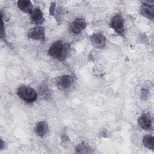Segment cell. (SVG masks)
<instances>
[{
  "instance_id": "4",
  "label": "cell",
  "mask_w": 154,
  "mask_h": 154,
  "mask_svg": "<svg viewBox=\"0 0 154 154\" xmlns=\"http://www.w3.org/2000/svg\"><path fill=\"white\" fill-rule=\"evenodd\" d=\"M74 80L72 76L69 75H61L57 78L56 84L57 86L63 90L69 88L73 84Z\"/></svg>"
},
{
  "instance_id": "15",
  "label": "cell",
  "mask_w": 154,
  "mask_h": 154,
  "mask_svg": "<svg viewBox=\"0 0 154 154\" xmlns=\"http://www.w3.org/2000/svg\"><path fill=\"white\" fill-rule=\"evenodd\" d=\"M142 2L143 4H145L149 5H151V6H153V3H154V2L153 1H143Z\"/></svg>"
},
{
  "instance_id": "3",
  "label": "cell",
  "mask_w": 154,
  "mask_h": 154,
  "mask_svg": "<svg viewBox=\"0 0 154 154\" xmlns=\"http://www.w3.org/2000/svg\"><path fill=\"white\" fill-rule=\"evenodd\" d=\"M124 19L120 14L115 15L111 20L110 25L114 31L119 35H123L125 27H124Z\"/></svg>"
},
{
  "instance_id": "2",
  "label": "cell",
  "mask_w": 154,
  "mask_h": 154,
  "mask_svg": "<svg viewBox=\"0 0 154 154\" xmlns=\"http://www.w3.org/2000/svg\"><path fill=\"white\" fill-rule=\"evenodd\" d=\"M17 95L25 102L31 103L37 99V93L35 90L28 86H21L17 91Z\"/></svg>"
},
{
  "instance_id": "9",
  "label": "cell",
  "mask_w": 154,
  "mask_h": 154,
  "mask_svg": "<svg viewBox=\"0 0 154 154\" xmlns=\"http://www.w3.org/2000/svg\"><path fill=\"white\" fill-rule=\"evenodd\" d=\"M31 20L33 23L37 25L42 24L44 22L45 18L40 8L37 7L33 10L31 14Z\"/></svg>"
},
{
  "instance_id": "8",
  "label": "cell",
  "mask_w": 154,
  "mask_h": 154,
  "mask_svg": "<svg viewBox=\"0 0 154 154\" xmlns=\"http://www.w3.org/2000/svg\"><path fill=\"white\" fill-rule=\"evenodd\" d=\"M28 37L35 40L45 39V29L42 27H35L30 29L28 32Z\"/></svg>"
},
{
  "instance_id": "11",
  "label": "cell",
  "mask_w": 154,
  "mask_h": 154,
  "mask_svg": "<svg viewBox=\"0 0 154 154\" xmlns=\"http://www.w3.org/2000/svg\"><path fill=\"white\" fill-rule=\"evenodd\" d=\"M140 13L143 16L149 19L152 20L153 19V17H154L153 8L151 5L143 4V5L140 7Z\"/></svg>"
},
{
  "instance_id": "13",
  "label": "cell",
  "mask_w": 154,
  "mask_h": 154,
  "mask_svg": "<svg viewBox=\"0 0 154 154\" xmlns=\"http://www.w3.org/2000/svg\"><path fill=\"white\" fill-rule=\"evenodd\" d=\"M75 150L78 153H90L92 152L88 144L84 142L77 145Z\"/></svg>"
},
{
  "instance_id": "5",
  "label": "cell",
  "mask_w": 154,
  "mask_h": 154,
  "mask_svg": "<svg viewBox=\"0 0 154 154\" xmlns=\"http://www.w3.org/2000/svg\"><path fill=\"white\" fill-rule=\"evenodd\" d=\"M87 26L85 21L81 18H76L70 25V29L72 32L78 34Z\"/></svg>"
},
{
  "instance_id": "7",
  "label": "cell",
  "mask_w": 154,
  "mask_h": 154,
  "mask_svg": "<svg viewBox=\"0 0 154 154\" xmlns=\"http://www.w3.org/2000/svg\"><path fill=\"white\" fill-rule=\"evenodd\" d=\"M91 42L93 45L97 48L102 49L105 46V37L101 33H94L93 34L90 38Z\"/></svg>"
},
{
  "instance_id": "1",
  "label": "cell",
  "mask_w": 154,
  "mask_h": 154,
  "mask_svg": "<svg viewBox=\"0 0 154 154\" xmlns=\"http://www.w3.org/2000/svg\"><path fill=\"white\" fill-rule=\"evenodd\" d=\"M70 48V45L68 43L57 41L50 46L48 53L52 57L63 61L66 58Z\"/></svg>"
},
{
  "instance_id": "14",
  "label": "cell",
  "mask_w": 154,
  "mask_h": 154,
  "mask_svg": "<svg viewBox=\"0 0 154 154\" xmlns=\"http://www.w3.org/2000/svg\"><path fill=\"white\" fill-rule=\"evenodd\" d=\"M143 144L147 148L153 150L154 149V137L151 135H146L144 137L143 140Z\"/></svg>"
},
{
  "instance_id": "6",
  "label": "cell",
  "mask_w": 154,
  "mask_h": 154,
  "mask_svg": "<svg viewBox=\"0 0 154 154\" xmlns=\"http://www.w3.org/2000/svg\"><path fill=\"white\" fill-rule=\"evenodd\" d=\"M138 125L144 130L152 131V119L149 114H143L138 119Z\"/></svg>"
},
{
  "instance_id": "10",
  "label": "cell",
  "mask_w": 154,
  "mask_h": 154,
  "mask_svg": "<svg viewBox=\"0 0 154 154\" xmlns=\"http://www.w3.org/2000/svg\"><path fill=\"white\" fill-rule=\"evenodd\" d=\"M17 7L23 12L29 14L33 11L32 4L29 0H19L17 2Z\"/></svg>"
},
{
  "instance_id": "12",
  "label": "cell",
  "mask_w": 154,
  "mask_h": 154,
  "mask_svg": "<svg viewBox=\"0 0 154 154\" xmlns=\"http://www.w3.org/2000/svg\"><path fill=\"white\" fill-rule=\"evenodd\" d=\"M48 129V124L45 122L41 121L38 122L36 124V126L35 128V131L36 134L38 136L43 137L47 132Z\"/></svg>"
}]
</instances>
